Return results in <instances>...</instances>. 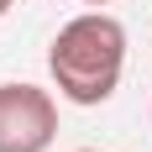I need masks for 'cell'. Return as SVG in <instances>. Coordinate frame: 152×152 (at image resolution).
<instances>
[{"mask_svg": "<svg viewBox=\"0 0 152 152\" xmlns=\"http://www.w3.org/2000/svg\"><path fill=\"white\" fill-rule=\"evenodd\" d=\"M58 5H63V0H58Z\"/></svg>", "mask_w": 152, "mask_h": 152, "instance_id": "6", "label": "cell"}, {"mask_svg": "<svg viewBox=\"0 0 152 152\" xmlns=\"http://www.w3.org/2000/svg\"><path fill=\"white\" fill-rule=\"evenodd\" d=\"M84 5H110V0H84Z\"/></svg>", "mask_w": 152, "mask_h": 152, "instance_id": "4", "label": "cell"}, {"mask_svg": "<svg viewBox=\"0 0 152 152\" xmlns=\"http://www.w3.org/2000/svg\"><path fill=\"white\" fill-rule=\"evenodd\" d=\"M147 115H152V110H147Z\"/></svg>", "mask_w": 152, "mask_h": 152, "instance_id": "7", "label": "cell"}, {"mask_svg": "<svg viewBox=\"0 0 152 152\" xmlns=\"http://www.w3.org/2000/svg\"><path fill=\"white\" fill-rule=\"evenodd\" d=\"M79 152H94V147H79Z\"/></svg>", "mask_w": 152, "mask_h": 152, "instance_id": "5", "label": "cell"}, {"mask_svg": "<svg viewBox=\"0 0 152 152\" xmlns=\"http://www.w3.org/2000/svg\"><path fill=\"white\" fill-rule=\"evenodd\" d=\"M5 11H11V0H0V16H5Z\"/></svg>", "mask_w": 152, "mask_h": 152, "instance_id": "3", "label": "cell"}, {"mask_svg": "<svg viewBox=\"0 0 152 152\" xmlns=\"http://www.w3.org/2000/svg\"><path fill=\"white\" fill-rule=\"evenodd\" d=\"M58 137V105L37 84H0V152H47Z\"/></svg>", "mask_w": 152, "mask_h": 152, "instance_id": "2", "label": "cell"}, {"mask_svg": "<svg viewBox=\"0 0 152 152\" xmlns=\"http://www.w3.org/2000/svg\"><path fill=\"white\" fill-rule=\"evenodd\" d=\"M121 68H126V26L100 5L58 26L47 47V74L58 94L74 105H105L121 84Z\"/></svg>", "mask_w": 152, "mask_h": 152, "instance_id": "1", "label": "cell"}]
</instances>
